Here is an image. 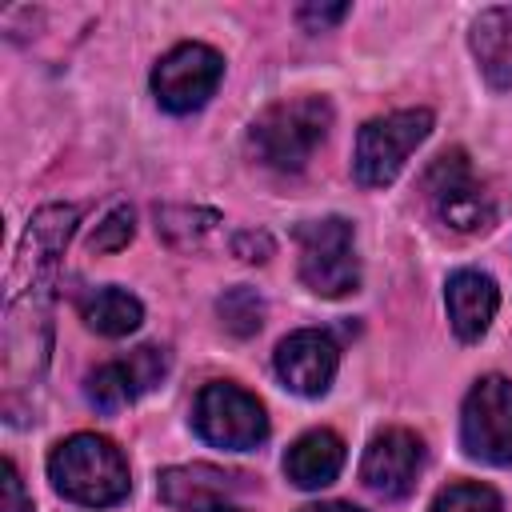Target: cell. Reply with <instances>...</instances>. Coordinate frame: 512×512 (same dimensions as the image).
<instances>
[{
    "instance_id": "1",
    "label": "cell",
    "mask_w": 512,
    "mask_h": 512,
    "mask_svg": "<svg viewBox=\"0 0 512 512\" xmlns=\"http://www.w3.org/2000/svg\"><path fill=\"white\" fill-rule=\"evenodd\" d=\"M80 208L72 204H44L16 252L12 284H8V312H4V376L16 388L24 376L36 380L48 364L52 348V272L56 260L76 232Z\"/></svg>"
},
{
    "instance_id": "2",
    "label": "cell",
    "mask_w": 512,
    "mask_h": 512,
    "mask_svg": "<svg viewBox=\"0 0 512 512\" xmlns=\"http://www.w3.org/2000/svg\"><path fill=\"white\" fill-rule=\"evenodd\" d=\"M52 488L84 508H108L128 496V464L108 436L76 432L60 440L48 456Z\"/></svg>"
},
{
    "instance_id": "3",
    "label": "cell",
    "mask_w": 512,
    "mask_h": 512,
    "mask_svg": "<svg viewBox=\"0 0 512 512\" xmlns=\"http://www.w3.org/2000/svg\"><path fill=\"white\" fill-rule=\"evenodd\" d=\"M332 128V104L324 96H292L268 104L252 128H248V148L260 164L276 172H300L312 152L324 144Z\"/></svg>"
},
{
    "instance_id": "4",
    "label": "cell",
    "mask_w": 512,
    "mask_h": 512,
    "mask_svg": "<svg viewBox=\"0 0 512 512\" xmlns=\"http://www.w3.org/2000/svg\"><path fill=\"white\" fill-rule=\"evenodd\" d=\"M300 244V280L328 300H340L356 292L360 284V260H356V240L352 224L344 216H324V220H304L296 228Z\"/></svg>"
},
{
    "instance_id": "5",
    "label": "cell",
    "mask_w": 512,
    "mask_h": 512,
    "mask_svg": "<svg viewBox=\"0 0 512 512\" xmlns=\"http://www.w3.org/2000/svg\"><path fill=\"white\" fill-rule=\"evenodd\" d=\"M432 132V112L428 108H404V112H388L376 116L360 128L356 136V180L364 188H384L400 176L404 160L416 152V144H424V136Z\"/></svg>"
},
{
    "instance_id": "6",
    "label": "cell",
    "mask_w": 512,
    "mask_h": 512,
    "mask_svg": "<svg viewBox=\"0 0 512 512\" xmlns=\"http://www.w3.org/2000/svg\"><path fill=\"white\" fill-rule=\"evenodd\" d=\"M192 428L200 432V440L228 452H248L268 440L264 404L232 380H212L200 388L192 404Z\"/></svg>"
},
{
    "instance_id": "7",
    "label": "cell",
    "mask_w": 512,
    "mask_h": 512,
    "mask_svg": "<svg viewBox=\"0 0 512 512\" xmlns=\"http://www.w3.org/2000/svg\"><path fill=\"white\" fill-rule=\"evenodd\" d=\"M460 444L472 460L512 464V380L484 376L460 408Z\"/></svg>"
},
{
    "instance_id": "8",
    "label": "cell",
    "mask_w": 512,
    "mask_h": 512,
    "mask_svg": "<svg viewBox=\"0 0 512 512\" xmlns=\"http://www.w3.org/2000/svg\"><path fill=\"white\" fill-rule=\"evenodd\" d=\"M424 192L432 196L440 220L456 232H488L496 224V200L484 184H476L468 156L460 148L436 156V164L424 176Z\"/></svg>"
},
{
    "instance_id": "9",
    "label": "cell",
    "mask_w": 512,
    "mask_h": 512,
    "mask_svg": "<svg viewBox=\"0 0 512 512\" xmlns=\"http://www.w3.org/2000/svg\"><path fill=\"white\" fill-rule=\"evenodd\" d=\"M224 76V56L208 44H180L152 68V92L160 108L184 116L208 104Z\"/></svg>"
},
{
    "instance_id": "10",
    "label": "cell",
    "mask_w": 512,
    "mask_h": 512,
    "mask_svg": "<svg viewBox=\"0 0 512 512\" xmlns=\"http://www.w3.org/2000/svg\"><path fill=\"white\" fill-rule=\"evenodd\" d=\"M164 376H168V352L156 344H140L128 356L108 360L96 372H88L84 396L100 412H120V408L136 404L144 392H152Z\"/></svg>"
},
{
    "instance_id": "11",
    "label": "cell",
    "mask_w": 512,
    "mask_h": 512,
    "mask_svg": "<svg viewBox=\"0 0 512 512\" xmlns=\"http://www.w3.org/2000/svg\"><path fill=\"white\" fill-rule=\"evenodd\" d=\"M424 464V444L416 432L408 428H384L380 436H372V444L364 448L360 460V480L376 492V496H408L416 484V472Z\"/></svg>"
},
{
    "instance_id": "12",
    "label": "cell",
    "mask_w": 512,
    "mask_h": 512,
    "mask_svg": "<svg viewBox=\"0 0 512 512\" xmlns=\"http://www.w3.org/2000/svg\"><path fill=\"white\" fill-rule=\"evenodd\" d=\"M336 364H340V348L320 328H300L284 336L276 348V372L284 388H292L296 396H324L336 376Z\"/></svg>"
},
{
    "instance_id": "13",
    "label": "cell",
    "mask_w": 512,
    "mask_h": 512,
    "mask_svg": "<svg viewBox=\"0 0 512 512\" xmlns=\"http://www.w3.org/2000/svg\"><path fill=\"white\" fill-rule=\"evenodd\" d=\"M244 488L240 472L216 468V464H184V468H164L160 472V500L176 512H212L220 504H228V496H236Z\"/></svg>"
},
{
    "instance_id": "14",
    "label": "cell",
    "mask_w": 512,
    "mask_h": 512,
    "mask_svg": "<svg viewBox=\"0 0 512 512\" xmlns=\"http://www.w3.org/2000/svg\"><path fill=\"white\" fill-rule=\"evenodd\" d=\"M444 304H448V320H452V332L472 344L488 332L496 308H500V292H496V280L488 272H476V268H460L448 276V288H444Z\"/></svg>"
},
{
    "instance_id": "15",
    "label": "cell",
    "mask_w": 512,
    "mask_h": 512,
    "mask_svg": "<svg viewBox=\"0 0 512 512\" xmlns=\"http://www.w3.org/2000/svg\"><path fill=\"white\" fill-rule=\"evenodd\" d=\"M344 468V444L336 432L328 428H316V432H304L288 452H284V472L296 488H324L340 476Z\"/></svg>"
},
{
    "instance_id": "16",
    "label": "cell",
    "mask_w": 512,
    "mask_h": 512,
    "mask_svg": "<svg viewBox=\"0 0 512 512\" xmlns=\"http://www.w3.org/2000/svg\"><path fill=\"white\" fill-rule=\"evenodd\" d=\"M472 52L492 88H512V4L484 8L472 20Z\"/></svg>"
},
{
    "instance_id": "17",
    "label": "cell",
    "mask_w": 512,
    "mask_h": 512,
    "mask_svg": "<svg viewBox=\"0 0 512 512\" xmlns=\"http://www.w3.org/2000/svg\"><path fill=\"white\" fill-rule=\"evenodd\" d=\"M80 316L100 336H128V332L140 328L144 308L124 288H92V292L80 296Z\"/></svg>"
},
{
    "instance_id": "18",
    "label": "cell",
    "mask_w": 512,
    "mask_h": 512,
    "mask_svg": "<svg viewBox=\"0 0 512 512\" xmlns=\"http://www.w3.org/2000/svg\"><path fill=\"white\" fill-rule=\"evenodd\" d=\"M220 224L216 212L208 208H160L156 212V232L172 244V248H200L204 236Z\"/></svg>"
},
{
    "instance_id": "19",
    "label": "cell",
    "mask_w": 512,
    "mask_h": 512,
    "mask_svg": "<svg viewBox=\"0 0 512 512\" xmlns=\"http://www.w3.org/2000/svg\"><path fill=\"white\" fill-rule=\"evenodd\" d=\"M216 312H220V320H224V328H228L232 336H252V332H260V324H264V300H260L256 288H248V284L228 288V292L216 300Z\"/></svg>"
},
{
    "instance_id": "20",
    "label": "cell",
    "mask_w": 512,
    "mask_h": 512,
    "mask_svg": "<svg viewBox=\"0 0 512 512\" xmlns=\"http://www.w3.org/2000/svg\"><path fill=\"white\" fill-rule=\"evenodd\" d=\"M428 512H500V496L488 484L476 480H460L436 492V500L428 504Z\"/></svg>"
},
{
    "instance_id": "21",
    "label": "cell",
    "mask_w": 512,
    "mask_h": 512,
    "mask_svg": "<svg viewBox=\"0 0 512 512\" xmlns=\"http://www.w3.org/2000/svg\"><path fill=\"white\" fill-rule=\"evenodd\" d=\"M132 232H136L132 208H128V204H116V208L96 224V232L88 236V248H92V252H120V248H128Z\"/></svg>"
},
{
    "instance_id": "22",
    "label": "cell",
    "mask_w": 512,
    "mask_h": 512,
    "mask_svg": "<svg viewBox=\"0 0 512 512\" xmlns=\"http://www.w3.org/2000/svg\"><path fill=\"white\" fill-rule=\"evenodd\" d=\"M296 16H300V24H304V28L320 32V28H332V24H340V20L348 16V4H304Z\"/></svg>"
},
{
    "instance_id": "23",
    "label": "cell",
    "mask_w": 512,
    "mask_h": 512,
    "mask_svg": "<svg viewBox=\"0 0 512 512\" xmlns=\"http://www.w3.org/2000/svg\"><path fill=\"white\" fill-rule=\"evenodd\" d=\"M4 512H32V500L24 496V484L12 460H4Z\"/></svg>"
},
{
    "instance_id": "24",
    "label": "cell",
    "mask_w": 512,
    "mask_h": 512,
    "mask_svg": "<svg viewBox=\"0 0 512 512\" xmlns=\"http://www.w3.org/2000/svg\"><path fill=\"white\" fill-rule=\"evenodd\" d=\"M232 252H236L240 260H268L272 240H268V232H240V236L232 240Z\"/></svg>"
},
{
    "instance_id": "25",
    "label": "cell",
    "mask_w": 512,
    "mask_h": 512,
    "mask_svg": "<svg viewBox=\"0 0 512 512\" xmlns=\"http://www.w3.org/2000/svg\"><path fill=\"white\" fill-rule=\"evenodd\" d=\"M300 512H360V508H352L344 500H320V504H304Z\"/></svg>"
},
{
    "instance_id": "26",
    "label": "cell",
    "mask_w": 512,
    "mask_h": 512,
    "mask_svg": "<svg viewBox=\"0 0 512 512\" xmlns=\"http://www.w3.org/2000/svg\"><path fill=\"white\" fill-rule=\"evenodd\" d=\"M212 512H236V508H228V504H220V508H212Z\"/></svg>"
}]
</instances>
